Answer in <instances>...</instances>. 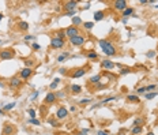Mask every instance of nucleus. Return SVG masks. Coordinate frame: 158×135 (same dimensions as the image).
Wrapping results in <instances>:
<instances>
[{"instance_id":"f257e3e1","label":"nucleus","mask_w":158,"mask_h":135,"mask_svg":"<svg viewBox=\"0 0 158 135\" xmlns=\"http://www.w3.org/2000/svg\"><path fill=\"white\" fill-rule=\"evenodd\" d=\"M98 45L101 47L102 52L105 53L106 56H114L116 55V48H114V45L112 44V42L106 41V40H100V41H98Z\"/></svg>"},{"instance_id":"f03ea898","label":"nucleus","mask_w":158,"mask_h":135,"mask_svg":"<svg viewBox=\"0 0 158 135\" xmlns=\"http://www.w3.org/2000/svg\"><path fill=\"white\" fill-rule=\"evenodd\" d=\"M14 56H15V51H12L11 48L0 51V59L1 60H10V59H12Z\"/></svg>"},{"instance_id":"7ed1b4c3","label":"nucleus","mask_w":158,"mask_h":135,"mask_svg":"<svg viewBox=\"0 0 158 135\" xmlns=\"http://www.w3.org/2000/svg\"><path fill=\"white\" fill-rule=\"evenodd\" d=\"M85 41H86V38L83 37V35H80V34H78V35H75V37H71L70 38V42L72 45H75V47H82V45L85 44Z\"/></svg>"},{"instance_id":"20e7f679","label":"nucleus","mask_w":158,"mask_h":135,"mask_svg":"<svg viewBox=\"0 0 158 135\" xmlns=\"http://www.w3.org/2000/svg\"><path fill=\"white\" fill-rule=\"evenodd\" d=\"M50 47L53 49H60V48L64 47V40H62V38H59V37L50 38Z\"/></svg>"},{"instance_id":"39448f33","label":"nucleus","mask_w":158,"mask_h":135,"mask_svg":"<svg viewBox=\"0 0 158 135\" xmlns=\"http://www.w3.org/2000/svg\"><path fill=\"white\" fill-rule=\"evenodd\" d=\"M67 116H68V111L64 106H60V108L56 111V119H59V120H63V119H65Z\"/></svg>"},{"instance_id":"423d86ee","label":"nucleus","mask_w":158,"mask_h":135,"mask_svg":"<svg viewBox=\"0 0 158 135\" xmlns=\"http://www.w3.org/2000/svg\"><path fill=\"white\" fill-rule=\"evenodd\" d=\"M113 8L117 11H124L127 8V1L126 0H116V1H113Z\"/></svg>"},{"instance_id":"0eeeda50","label":"nucleus","mask_w":158,"mask_h":135,"mask_svg":"<svg viewBox=\"0 0 158 135\" xmlns=\"http://www.w3.org/2000/svg\"><path fill=\"white\" fill-rule=\"evenodd\" d=\"M78 34H79V29H78V27H75V26H72V25L65 29V35H67L68 38L75 37V35H78Z\"/></svg>"},{"instance_id":"6e6552de","label":"nucleus","mask_w":158,"mask_h":135,"mask_svg":"<svg viewBox=\"0 0 158 135\" xmlns=\"http://www.w3.org/2000/svg\"><path fill=\"white\" fill-rule=\"evenodd\" d=\"M76 6H78V1H75V0H71V1H65L64 3V10L65 11H74V10L76 8Z\"/></svg>"},{"instance_id":"1a4fd4ad","label":"nucleus","mask_w":158,"mask_h":135,"mask_svg":"<svg viewBox=\"0 0 158 135\" xmlns=\"http://www.w3.org/2000/svg\"><path fill=\"white\" fill-rule=\"evenodd\" d=\"M14 131H15V127L12 126V124L7 123V124H4V126H3V131H1V134H3V135H11Z\"/></svg>"},{"instance_id":"9d476101","label":"nucleus","mask_w":158,"mask_h":135,"mask_svg":"<svg viewBox=\"0 0 158 135\" xmlns=\"http://www.w3.org/2000/svg\"><path fill=\"white\" fill-rule=\"evenodd\" d=\"M33 74V70L32 68H27V67H25L23 70L19 72V75H21V79H27V78H30V75Z\"/></svg>"},{"instance_id":"9b49d317","label":"nucleus","mask_w":158,"mask_h":135,"mask_svg":"<svg viewBox=\"0 0 158 135\" xmlns=\"http://www.w3.org/2000/svg\"><path fill=\"white\" fill-rule=\"evenodd\" d=\"M56 98H57V97H56L55 93H47L44 102L45 104H53V102H56Z\"/></svg>"},{"instance_id":"f8f14e48","label":"nucleus","mask_w":158,"mask_h":135,"mask_svg":"<svg viewBox=\"0 0 158 135\" xmlns=\"http://www.w3.org/2000/svg\"><path fill=\"white\" fill-rule=\"evenodd\" d=\"M114 67V63L112 60H102L101 62V68H105V70H112Z\"/></svg>"},{"instance_id":"ddd939ff","label":"nucleus","mask_w":158,"mask_h":135,"mask_svg":"<svg viewBox=\"0 0 158 135\" xmlns=\"http://www.w3.org/2000/svg\"><path fill=\"white\" fill-rule=\"evenodd\" d=\"M86 74V68H78V70H75V72L71 74V76L72 78H80V76H83Z\"/></svg>"},{"instance_id":"4468645a","label":"nucleus","mask_w":158,"mask_h":135,"mask_svg":"<svg viewBox=\"0 0 158 135\" xmlns=\"http://www.w3.org/2000/svg\"><path fill=\"white\" fill-rule=\"evenodd\" d=\"M10 85H11L12 87H19V86L22 85V81L19 79V78H11V81H10Z\"/></svg>"},{"instance_id":"2eb2a0df","label":"nucleus","mask_w":158,"mask_h":135,"mask_svg":"<svg viewBox=\"0 0 158 135\" xmlns=\"http://www.w3.org/2000/svg\"><path fill=\"white\" fill-rule=\"evenodd\" d=\"M100 81H101V75H94V76H91L90 79H89V83H91V85H97Z\"/></svg>"},{"instance_id":"dca6fc26","label":"nucleus","mask_w":158,"mask_h":135,"mask_svg":"<svg viewBox=\"0 0 158 135\" xmlns=\"http://www.w3.org/2000/svg\"><path fill=\"white\" fill-rule=\"evenodd\" d=\"M82 18L80 17H72V26H79V25H82Z\"/></svg>"},{"instance_id":"f3484780","label":"nucleus","mask_w":158,"mask_h":135,"mask_svg":"<svg viewBox=\"0 0 158 135\" xmlns=\"http://www.w3.org/2000/svg\"><path fill=\"white\" fill-rule=\"evenodd\" d=\"M104 17H105L104 11H97V12H94V21H101V19H104Z\"/></svg>"},{"instance_id":"a211bd4d","label":"nucleus","mask_w":158,"mask_h":135,"mask_svg":"<svg viewBox=\"0 0 158 135\" xmlns=\"http://www.w3.org/2000/svg\"><path fill=\"white\" fill-rule=\"evenodd\" d=\"M80 91H82V87H80L79 85H72L71 86V93L72 94H79Z\"/></svg>"},{"instance_id":"6ab92c4d","label":"nucleus","mask_w":158,"mask_h":135,"mask_svg":"<svg viewBox=\"0 0 158 135\" xmlns=\"http://www.w3.org/2000/svg\"><path fill=\"white\" fill-rule=\"evenodd\" d=\"M141 132H142V126H135V127H132V130H131L132 135H138V134H141Z\"/></svg>"},{"instance_id":"aec40b11","label":"nucleus","mask_w":158,"mask_h":135,"mask_svg":"<svg viewBox=\"0 0 158 135\" xmlns=\"http://www.w3.org/2000/svg\"><path fill=\"white\" fill-rule=\"evenodd\" d=\"M127 100L131 101V102H139V97L135 96V94H128V96H127Z\"/></svg>"},{"instance_id":"412c9836","label":"nucleus","mask_w":158,"mask_h":135,"mask_svg":"<svg viewBox=\"0 0 158 135\" xmlns=\"http://www.w3.org/2000/svg\"><path fill=\"white\" fill-rule=\"evenodd\" d=\"M158 96V93L157 91H151V93H147V94H144V98L146 100H153L154 97H157Z\"/></svg>"},{"instance_id":"4be33fe9","label":"nucleus","mask_w":158,"mask_h":135,"mask_svg":"<svg viewBox=\"0 0 158 135\" xmlns=\"http://www.w3.org/2000/svg\"><path fill=\"white\" fill-rule=\"evenodd\" d=\"M59 83H60V78H55V79H53V82L49 85V87L53 90V89H56L59 86Z\"/></svg>"},{"instance_id":"5701e85b","label":"nucleus","mask_w":158,"mask_h":135,"mask_svg":"<svg viewBox=\"0 0 158 135\" xmlns=\"http://www.w3.org/2000/svg\"><path fill=\"white\" fill-rule=\"evenodd\" d=\"M67 57H70V53H68V52H64L63 55H60V56L57 57V62L62 63V62H64V60L67 59Z\"/></svg>"},{"instance_id":"b1692460","label":"nucleus","mask_w":158,"mask_h":135,"mask_svg":"<svg viewBox=\"0 0 158 135\" xmlns=\"http://www.w3.org/2000/svg\"><path fill=\"white\" fill-rule=\"evenodd\" d=\"M18 27L21 30H27L29 29V23H27V22H19V23H18Z\"/></svg>"},{"instance_id":"393cba45","label":"nucleus","mask_w":158,"mask_h":135,"mask_svg":"<svg viewBox=\"0 0 158 135\" xmlns=\"http://www.w3.org/2000/svg\"><path fill=\"white\" fill-rule=\"evenodd\" d=\"M15 105H16V102H10V104H7V105L3 108V111H11V109L15 108Z\"/></svg>"},{"instance_id":"a878e982","label":"nucleus","mask_w":158,"mask_h":135,"mask_svg":"<svg viewBox=\"0 0 158 135\" xmlns=\"http://www.w3.org/2000/svg\"><path fill=\"white\" fill-rule=\"evenodd\" d=\"M131 14H134V8H126L123 11V17H129Z\"/></svg>"},{"instance_id":"bb28decb","label":"nucleus","mask_w":158,"mask_h":135,"mask_svg":"<svg viewBox=\"0 0 158 135\" xmlns=\"http://www.w3.org/2000/svg\"><path fill=\"white\" fill-rule=\"evenodd\" d=\"M83 26H85V29L90 30V29H93V27H94V22H85Z\"/></svg>"},{"instance_id":"cd10ccee","label":"nucleus","mask_w":158,"mask_h":135,"mask_svg":"<svg viewBox=\"0 0 158 135\" xmlns=\"http://www.w3.org/2000/svg\"><path fill=\"white\" fill-rule=\"evenodd\" d=\"M23 62H25V66H26L27 68H30L33 64H34V62H33L32 59H26V60H23Z\"/></svg>"},{"instance_id":"c85d7f7f","label":"nucleus","mask_w":158,"mask_h":135,"mask_svg":"<svg viewBox=\"0 0 158 135\" xmlns=\"http://www.w3.org/2000/svg\"><path fill=\"white\" fill-rule=\"evenodd\" d=\"M87 57H89V59H97V57H98V55H97L95 52H93V51H91V52L87 53Z\"/></svg>"},{"instance_id":"c756f323","label":"nucleus","mask_w":158,"mask_h":135,"mask_svg":"<svg viewBox=\"0 0 158 135\" xmlns=\"http://www.w3.org/2000/svg\"><path fill=\"white\" fill-rule=\"evenodd\" d=\"M143 123H144L143 119H135L134 120V127L135 126H141V124H143Z\"/></svg>"},{"instance_id":"7c9ffc66","label":"nucleus","mask_w":158,"mask_h":135,"mask_svg":"<svg viewBox=\"0 0 158 135\" xmlns=\"http://www.w3.org/2000/svg\"><path fill=\"white\" fill-rule=\"evenodd\" d=\"M29 123L35 124V126H40V124H41V121H40V120H37V119H30V120H29Z\"/></svg>"},{"instance_id":"2f4dec72","label":"nucleus","mask_w":158,"mask_h":135,"mask_svg":"<svg viewBox=\"0 0 158 135\" xmlns=\"http://www.w3.org/2000/svg\"><path fill=\"white\" fill-rule=\"evenodd\" d=\"M56 37L64 40V38H65V32H57V35H56Z\"/></svg>"},{"instance_id":"473e14b6","label":"nucleus","mask_w":158,"mask_h":135,"mask_svg":"<svg viewBox=\"0 0 158 135\" xmlns=\"http://www.w3.org/2000/svg\"><path fill=\"white\" fill-rule=\"evenodd\" d=\"M113 100H116L114 97H108V98H105L104 101H101L100 104H106V102H111V101H113Z\"/></svg>"},{"instance_id":"72a5a7b5","label":"nucleus","mask_w":158,"mask_h":135,"mask_svg":"<svg viewBox=\"0 0 158 135\" xmlns=\"http://www.w3.org/2000/svg\"><path fill=\"white\" fill-rule=\"evenodd\" d=\"M49 124H50L52 127H59V123H57L56 120H53V119H49Z\"/></svg>"},{"instance_id":"f704fd0d","label":"nucleus","mask_w":158,"mask_h":135,"mask_svg":"<svg viewBox=\"0 0 158 135\" xmlns=\"http://www.w3.org/2000/svg\"><path fill=\"white\" fill-rule=\"evenodd\" d=\"M128 72H129V68H123V67H121V70H120L121 75H126V74H128Z\"/></svg>"},{"instance_id":"c9c22d12","label":"nucleus","mask_w":158,"mask_h":135,"mask_svg":"<svg viewBox=\"0 0 158 135\" xmlns=\"http://www.w3.org/2000/svg\"><path fill=\"white\" fill-rule=\"evenodd\" d=\"M136 93L138 94H144V93H146V87H139L136 90Z\"/></svg>"},{"instance_id":"e433bc0d","label":"nucleus","mask_w":158,"mask_h":135,"mask_svg":"<svg viewBox=\"0 0 158 135\" xmlns=\"http://www.w3.org/2000/svg\"><path fill=\"white\" fill-rule=\"evenodd\" d=\"M29 115L32 119H35V111L34 109H29Z\"/></svg>"},{"instance_id":"4c0bfd02","label":"nucleus","mask_w":158,"mask_h":135,"mask_svg":"<svg viewBox=\"0 0 158 135\" xmlns=\"http://www.w3.org/2000/svg\"><path fill=\"white\" fill-rule=\"evenodd\" d=\"M32 47H33V49H35V51H40V48H41V47H40V45L37 44V42H34V44H33Z\"/></svg>"},{"instance_id":"58836bf2","label":"nucleus","mask_w":158,"mask_h":135,"mask_svg":"<svg viewBox=\"0 0 158 135\" xmlns=\"http://www.w3.org/2000/svg\"><path fill=\"white\" fill-rule=\"evenodd\" d=\"M147 90H155V85H149V86L146 87V91H147Z\"/></svg>"},{"instance_id":"ea45409f","label":"nucleus","mask_w":158,"mask_h":135,"mask_svg":"<svg viewBox=\"0 0 158 135\" xmlns=\"http://www.w3.org/2000/svg\"><path fill=\"white\" fill-rule=\"evenodd\" d=\"M74 14H75V10H74V11H68L67 14H65V17H71V18H72Z\"/></svg>"},{"instance_id":"a19ab883","label":"nucleus","mask_w":158,"mask_h":135,"mask_svg":"<svg viewBox=\"0 0 158 135\" xmlns=\"http://www.w3.org/2000/svg\"><path fill=\"white\" fill-rule=\"evenodd\" d=\"M89 102H90V100H89V98H85V100H82V101H80L79 104H82V105H85V104H89Z\"/></svg>"},{"instance_id":"79ce46f5","label":"nucleus","mask_w":158,"mask_h":135,"mask_svg":"<svg viewBox=\"0 0 158 135\" xmlns=\"http://www.w3.org/2000/svg\"><path fill=\"white\" fill-rule=\"evenodd\" d=\"M97 135H109V134L106 131H98V132H97Z\"/></svg>"},{"instance_id":"37998d69","label":"nucleus","mask_w":158,"mask_h":135,"mask_svg":"<svg viewBox=\"0 0 158 135\" xmlns=\"http://www.w3.org/2000/svg\"><path fill=\"white\" fill-rule=\"evenodd\" d=\"M33 38H35V37H33V35H25V40H27V41H30Z\"/></svg>"},{"instance_id":"c03bdc74","label":"nucleus","mask_w":158,"mask_h":135,"mask_svg":"<svg viewBox=\"0 0 158 135\" xmlns=\"http://www.w3.org/2000/svg\"><path fill=\"white\" fill-rule=\"evenodd\" d=\"M37 97H38V91H34V94L32 96V100H35Z\"/></svg>"},{"instance_id":"a18cd8bd","label":"nucleus","mask_w":158,"mask_h":135,"mask_svg":"<svg viewBox=\"0 0 158 135\" xmlns=\"http://www.w3.org/2000/svg\"><path fill=\"white\" fill-rule=\"evenodd\" d=\"M59 72H60V74H65V72H67V70H65V68H60Z\"/></svg>"},{"instance_id":"49530a36","label":"nucleus","mask_w":158,"mask_h":135,"mask_svg":"<svg viewBox=\"0 0 158 135\" xmlns=\"http://www.w3.org/2000/svg\"><path fill=\"white\" fill-rule=\"evenodd\" d=\"M56 97H64V93H63V91H60L59 94H56Z\"/></svg>"},{"instance_id":"de8ad7c7","label":"nucleus","mask_w":158,"mask_h":135,"mask_svg":"<svg viewBox=\"0 0 158 135\" xmlns=\"http://www.w3.org/2000/svg\"><path fill=\"white\" fill-rule=\"evenodd\" d=\"M154 55H155L154 52H149V53H147V56H149V57H153V56H154Z\"/></svg>"},{"instance_id":"09e8293b","label":"nucleus","mask_w":158,"mask_h":135,"mask_svg":"<svg viewBox=\"0 0 158 135\" xmlns=\"http://www.w3.org/2000/svg\"><path fill=\"white\" fill-rule=\"evenodd\" d=\"M146 3H149L147 0H141V4H146Z\"/></svg>"},{"instance_id":"8fccbe9b","label":"nucleus","mask_w":158,"mask_h":135,"mask_svg":"<svg viewBox=\"0 0 158 135\" xmlns=\"http://www.w3.org/2000/svg\"><path fill=\"white\" fill-rule=\"evenodd\" d=\"M79 135H87V134H86V132H83V131H82V132H79Z\"/></svg>"},{"instance_id":"3c124183","label":"nucleus","mask_w":158,"mask_h":135,"mask_svg":"<svg viewBox=\"0 0 158 135\" xmlns=\"http://www.w3.org/2000/svg\"><path fill=\"white\" fill-rule=\"evenodd\" d=\"M146 135H155V134H154V132H147Z\"/></svg>"},{"instance_id":"603ef678","label":"nucleus","mask_w":158,"mask_h":135,"mask_svg":"<svg viewBox=\"0 0 158 135\" xmlns=\"http://www.w3.org/2000/svg\"><path fill=\"white\" fill-rule=\"evenodd\" d=\"M1 19H3V14H0V21H1Z\"/></svg>"},{"instance_id":"864d4df0","label":"nucleus","mask_w":158,"mask_h":135,"mask_svg":"<svg viewBox=\"0 0 158 135\" xmlns=\"http://www.w3.org/2000/svg\"><path fill=\"white\" fill-rule=\"evenodd\" d=\"M155 8H158V6H155Z\"/></svg>"},{"instance_id":"5fc2aeb1","label":"nucleus","mask_w":158,"mask_h":135,"mask_svg":"<svg viewBox=\"0 0 158 135\" xmlns=\"http://www.w3.org/2000/svg\"><path fill=\"white\" fill-rule=\"evenodd\" d=\"M0 42H1V41H0Z\"/></svg>"}]
</instances>
